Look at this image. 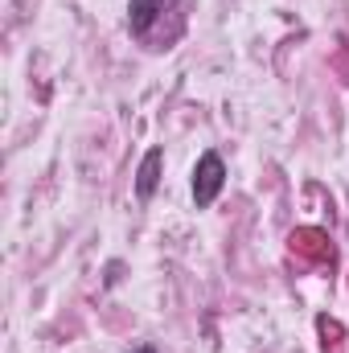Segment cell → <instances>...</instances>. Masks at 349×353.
I'll return each instance as SVG.
<instances>
[{"label": "cell", "mask_w": 349, "mask_h": 353, "mask_svg": "<svg viewBox=\"0 0 349 353\" xmlns=\"http://www.w3.org/2000/svg\"><path fill=\"white\" fill-rule=\"evenodd\" d=\"M132 353H157V350H152V345H136Z\"/></svg>", "instance_id": "277c9868"}, {"label": "cell", "mask_w": 349, "mask_h": 353, "mask_svg": "<svg viewBox=\"0 0 349 353\" xmlns=\"http://www.w3.org/2000/svg\"><path fill=\"white\" fill-rule=\"evenodd\" d=\"M165 12V0H132L128 4V25H132V33H148L152 25H157V17Z\"/></svg>", "instance_id": "3957f363"}, {"label": "cell", "mask_w": 349, "mask_h": 353, "mask_svg": "<svg viewBox=\"0 0 349 353\" xmlns=\"http://www.w3.org/2000/svg\"><path fill=\"white\" fill-rule=\"evenodd\" d=\"M161 165H165V152L161 148H148L144 152V161H140V173H136V193L148 201L152 193H157V185H161Z\"/></svg>", "instance_id": "7a4b0ae2"}, {"label": "cell", "mask_w": 349, "mask_h": 353, "mask_svg": "<svg viewBox=\"0 0 349 353\" xmlns=\"http://www.w3.org/2000/svg\"><path fill=\"white\" fill-rule=\"evenodd\" d=\"M222 185H226V165H222V157H218V152H206V157L197 161V169H193V201H197V205H210V201L222 193Z\"/></svg>", "instance_id": "6da1fadb"}]
</instances>
